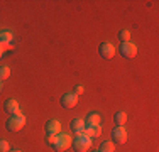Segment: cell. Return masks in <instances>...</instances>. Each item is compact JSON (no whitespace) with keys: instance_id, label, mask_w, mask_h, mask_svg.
I'll return each mask as SVG.
<instances>
[{"instance_id":"e0dca14e","label":"cell","mask_w":159,"mask_h":152,"mask_svg":"<svg viewBox=\"0 0 159 152\" xmlns=\"http://www.w3.org/2000/svg\"><path fill=\"white\" fill-rule=\"evenodd\" d=\"M10 76V68L9 66H0V81H3V79H7Z\"/></svg>"},{"instance_id":"603a6c76","label":"cell","mask_w":159,"mask_h":152,"mask_svg":"<svg viewBox=\"0 0 159 152\" xmlns=\"http://www.w3.org/2000/svg\"><path fill=\"white\" fill-rule=\"evenodd\" d=\"M0 90H2V81H0Z\"/></svg>"},{"instance_id":"5b68a950","label":"cell","mask_w":159,"mask_h":152,"mask_svg":"<svg viewBox=\"0 0 159 152\" xmlns=\"http://www.w3.org/2000/svg\"><path fill=\"white\" fill-rule=\"evenodd\" d=\"M120 54H122L124 58H127V59H132V58H135V54H137V47H135V44H132V42H122L120 44Z\"/></svg>"},{"instance_id":"cb8c5ba5","label":"cell","mask_w":159,"mask_h":152,"mask_svg":"<svg viewBox=\"0 0 159 152\" xmlns=\"http://www.w3.org/2000/svg\"><path fill=\"white\" fill-rule=\"evenodd\" d=\"M95 152H98V150H95Z\"/></svg>"},{"instance_id":"7402d4cb","label":"cell","mask_w":159,"mask_h":152,"mask_svg":"<svg viewBox=\"0 0 159 152\" xmlns=\"http://www.w3.org/2000/svg\"><path fill=\"white\" fill-rule=\"evenodd\" d=\"M9 152H22V150H9Z\"/></svg>"},{"instance_id":"30bf717a","label":"cell","mask_w":159,"mask_h":152,"mask_svg":"<svg viewBox=\"0 0 159 152\" xmlns=\"http://www.w3.org/2000/svg\"><path fill=\"white\" fill-rule=\"evenodd\" d=\"M100 115H98L97 112H90L88 115H86L85 118V125L86 127H93V125H100Z\"/></svg>"},{"instance_id":"7c38bea8","label":"cell","mask_w":159,"mask_h":152,"mask_svg":"<svg viewBox=\"0 0 159 152\" xmlns=\"http://www.w3.org/2000/svg\"><path fill=\"white\" fill-rule=\"evenodd\" d=\"M83 134L88 135L90 139H95V137H100V134H102V127H100V125H93V127H85Z\"/></svg>"},{"instance_id":"6da1fadb","label":"cell","mask_w":159,"mask_h":152,"mask_svg":"<svg viewBox=\"0 0 159 152\" xmlns=\"http://www.w3.org/2000/svg\"><path fill=\"white\" fill-rule=\"evenodd\" d=\"M92 140L93 139H90L88 135L78 134L73 140H71V147L75 149V152H86V150H90V147H92Z\"/></svg>"},{"instance_id":"52a82bcc","label":"cell","mask_w":159,"mask_h":152,"mask_svg":"<svg viewBox=\"0 0 159 152\" xmlns=\"http://www.w3.org/2000/svg\"><path fill=\"white\" fill-rule=\"evenodd\" d=\"M78 103V96L75 93H64L61 96V106L63 108H73Z\"/></svg>"},{"instance_id":"ba28073f","label":"cell","mask_w":159,"mask_h":152,"mask_svg":"<svg viewBox=\"0 0 159 152\" xmlns=\"http://www.w3.org/2000/svg\"><path fill=\"white\" fill-rule=\"evenodd\" d=\"M59 132H61V123H59V120H48L46 134L48 135H58Z\"/></svg>"},{"instance_id":"7a4b0ae2","label":"cell","mask_w":159,"mask_h":152,"mask_svg":"<svg viewBox=\"0 0 159 152\" xmlns=\"http://www.w3.org/2000/svg\"><path fill=\"white\" fill-rule=\"evenodd\" d=\"M24 125H25V117L19 112L9 118V122H7V130L9 132H19V130H22Z\"/></svg>"},{"instance_id":"5bb4252c","label":"cell","mask_w":159,"mask_h":152,"mask_svg":"<svg viewBox=\"0 0 159 152\" xmlns=\"http://www.w3.org/2000/svg\"><path fill=\"white\" fill-rule=\"evenodd\" d=\"M125 120H127V113L125 112H117L115 117H113V122H115L117 127H124Z\"/></svg>"},{"instance_id":"4fadbf2b","label":"cell","mask_w":159,"mask_h":152,"mask_svg":"<svg viewBox=\"0 0 159 152\" xmlns=\"http://www.w3.org/2000/svg\"><path fill=\"white\" fill-rule=\"evenodd\" d=\"M12 39H14V36L9 30H2V32H0V46H2V47H9L10 42H12Z\"/></svg>"},{"instance_id":"3957f363","label":"cell","mask_w":159,"mask_h":152,"mask_svg":"<svg viewBox=\"0 0 159 152\" xmlns=\"http://www.w3.org/2000/svg\"><path fill=\"white\" fill-rule=\"evenodd\" d=\"M71 140H73V139H71L68 134H58V135H56V144L52 145V149L58 150V152L66 150L68 147H71Z\"/></svg>"},{"instance_id":"8992f818","label":"cell","mask_w":159,"mask_h":152,"mask_svg":"<svg viewBox=\"0 0 159 152\" xmlns=\"http://www.w3.org/2000/svg\"><path fill=\"white\" fill-rule=\"evenodd\" d=\"M98 54L103 59H112L113 54H115V47L110 42H102L100 47H98Z\"/></svg>"},{"instance_id":"277c9868","label":"cell","mask_w":159,"mask_h":152,"mask_svg":"<svg viewBox=\"0 0 159 152\" xmlns=\"http://www.w3.org/2000/svg\"><path fill=\"white\" fill-rule=\"evenodd\" d=\"M112 142L113 144H119V145H122V144L127 142V130L125 127H115L112 130Z\"/></svg>"},{"instance_id":"d6986e66","label":"cell","mask_w":159,"mask_h":152,"mask_svg":"<svg viewBox=\"0 0 159 152\" xmlns=\"http://www.w3.org/2000/svg\"><path fill=\"white\" fill-rule=\"evenodd\" d=\"M46 142H48V145H54L56 144V135H48V139H46Z\"/></svg>"},{"instance_id":"9c48e42d","label":"cell","mask_w":159,"mask_h":152,"mask_svg":"<svg viewBox=\"0 0 159 152\" xmlns=\"http://www.w3.org/2000/svg\"><path fill=\"white\" fill-rule=\"evenodd\" d=\"M3 110H5L9 115H16V113L20 112V110H19V103L16 100H7L5 103H3Z\"/></svg>"},{"instance_id":"8fae6325","label":"cell","mask_w":159,"mask_h":152,"mask_svg":"<svg viewBox=\"0 0 159 152\" xmlns=\"http://www.w3.org/2000/svg\"><path fill=\"white\" fill-rule=\"evenodd\" d=\"M85 120H81V118H73L71 120V130L75 132V134H83V130H85Z\"/></svg>"},{"instance_id":"2e32d148","label":"cell","mask_w":159,"mask_h":152,"mask_svg":"<svg viewBox=\"0 0 159 152\" xmlns=\"http://www.w3.org/2000/svg\"><path fill=\"white\" fill-rule=\"evenodd\" d=\"M119 39L122 41V42H130V30L124 29L119 32Z\"/></svg>"},{"instance_id":"44dd1931","label":"cell","mask_w":159,"mask_h":152,"mask_svg":"<svg viewBox=\"0 0 159 152\" xmlns=\"http://www.w3.org/2000/svg\"><path fill=\"white\" fill-rule=\"evenodd\" d=\"M2 54H3V47L0 46V58H2Z\"/></svg>"},{"instance_id":"9a60e30c","label":"cell","mask_w":159,"mask_h":152,"mask_svg":"<svg viewBox=\"0 0 159 152\" xmlns=\"http://www.w3.org/2000/svg\"><path fill=\"white\" fill-rule=\"evenodd\" d=\"M98 152H115V144L112 140H105V142H102Z\"/></svg>"},{"instance_id":"ffe728a7","label":"cell","mask_w":159,"mask_h":152,"mask_svg":"<svg viewBox=\"0 0 159 152\" xmlns=\"http://www.w3.org/2000/svg\"><path fill=\"white\" fill-rule=\"evenodd\" d=\"M83 91H85V88H83L81 85H78V86H75V91H73V93L76 95V96H80V95H83Z\"/></svg>"},{"instance_id":"ac0fdd59","label":"cell","mask_w":159,"mask_h":152,"mask_svg":"<svg viewBox=\"0 0 159 152\" xmlns=\"http://www.w3.org/2000/svg\"><path fill=\"white\" fill-rule=\"evenodd\" d=\"M10 150V145L7 140H0V152H9Z\"/></svg>"}]
</instances>
